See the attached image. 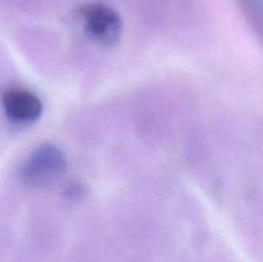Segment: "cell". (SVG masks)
<instances>
[{
	"label": "cell",
	"instance_id": "obj_1",
	"mask_svg": "<svg viewBox=\"0 0 263 262\" xmlns=\"http://www.w3.org/2000/svg\"><path fill=\"white\" fill-rule=\"evenodd\" d=\"M67 161L63 152L55 145L45 144L39 146L25 162L21 176L30 186L40 188L53 184L63 176Z\"/></svg>",
	"mask_w": 263,
	"mask_h": 262
},
{
	"label": "cell",
	"instance_id": "obj_2",
	"mask_svg": "<svg viewBox=\"0 0 263 262\" xmlns=\"http://www.w3.org/2000/svg\"><path fill=\"white\" fill-rule=\"evenodd\" d=\"M79 15L95 41L105 46L118 43L122 32V21L113 8L103 3H89L80 7Z\"/></svg>",
	"mask_w": 263,
	"mask_h": 262
},
{
	"label": "cell",
	"instance_id": "obj_3",
	"mask_svg": "<svg viewBox=\"0 0 263 262\" xmlns=\"http://www.w3.org/2000/svg\"><path fill=\"white\" fill-rule=\"evenodd\" d=\"M3 108L10 121L20 125L35 122L43 113L40 98L26 89L13 87L3 94Z\"/></svg>",
	"mask_w": 263,
	"mask_h": 262
},
{
	"label": "cell",
	"instance_id": "obj_4",
	"mask_svg": "<svg viewBox=\"0 0 263 262\" xmlns=\"http://www.w3.org/2000/svg\"><path fill=\"white\" fill-rule=\"evenodd\" d=\"M240 5L244 15L252 28L257 32L258 38H261L262 32V0H236Z\"/></svg>",
	"mask_w": 263,
	"mask_h": 262
}]
</instances>
